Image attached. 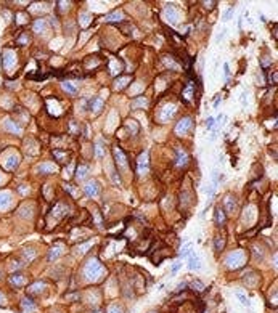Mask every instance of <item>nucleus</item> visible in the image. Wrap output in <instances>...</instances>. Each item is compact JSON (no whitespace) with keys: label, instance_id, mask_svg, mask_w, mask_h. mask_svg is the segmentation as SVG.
<instances>
[{"label":"nucleus","instance_id":"obj_6","mask_svg":"<svg viewBox=\"0 0 278 313\" xmlns=\"http://www.w3.org/2000/svg\"><path fill=\"white\" fill-rule=\"evenodd\" d=\"M114 157H116V164L122 170H127V161H126V156H124V153L119 150V148H114Z\"/></svg>","mask_w":278,"mask_h":313},{"label":"nucleus","instance_id":"obj_30","mask_svg":"<svg viewBox=\"0 0 278 313\" xmlns=\"http://www.w3.org/2000/svg\"><path fill=\"white\" fill-rule=\"evenodd\" d=\"M246 105H248V100H246V92H243V93H241V106H243V108H246Z\"/></svg>","mask_w":278,"mask_h":313},{"label":"nucleus","instance_id":"obj_1","mask_svg":"<svg viewBox=\"0 0 278 313\" xmlns=\"http://www.w3.org/2000/svg\"><path fill=\"white\" fill-rule=\"evenodd\" d=\"M245 263V254L243 252H233L228 255V259H227V265L230 267V268H238V267H241Z\"/></svg>","mask_w":278,"mask_h":313},{"label":"nucleus","instance_id":"obj_39","mask_svg":"<svg viewBox=\"0 0 278 313\" xmlns=\"http://www.w3.org/2000/svg\"><path fill=\"white\" fill-rule=\"evenodd\" d=\"M150 313H158V311H150Z\"/></svg>","mask_w":278,"mask_h":313},{"label":"nucleus","instance_id":"obj_14","mask_svg":"<svg viewBox=\"0 0 278 313\" xmlns=\"http://www.w3.org/2000/svg\"><path fill=\"white\" fill-rule=\"evenodd\" d=\"M87 175H89V167H87V166H84V164H82V166L77 167V174H76V178H77V180L85 178Z\"/></svg>","mask_w":278,"mask_h":313},{"label":"nucleus","instance_id":"obj_29","mask_svg":"<svg viewBox=\"0 0 278 313\" xmlns=\"http://www.w3.org/2000/svg\"><path fill=\"white\" fill-rule=\"evenodd\" d=\"M214 122H215V119H214V117H207V121H206V127H207V129H212Z\"/></svg>","mask_w":278,"mask_h":313},{"label":"nucleus","instance_id":"obj_36","mask_svg":"<svg viewBox=\"0 0 278 313\" xmlns=\"http://www.w3.org/2000/svg\"><path fill=\"white\" fill-rule=\"evenodd\" d=\"M180 267H182V263H175V265L172 267V273H175V271H177V270L180 268Z\"/></svg>","mask_w":278,"mask_h":313},{"label":"nucleus","instance_id":"obj_3","mask_svg":"<svg viewBox=\"0 0 278 313\" xmlns=\"http://www.w3.org/2000/svg\"><path fill=\"white\" fill-rule=\"evenodd\" d=\"M191 125H193V122H191V119H190V117L180 119L179 124L175 125V133H177V135H183V133H186V132H188V130L191 129Z\"/></svg>","mask_w":278,"mask_h":313},{"label":"nucleus","instance_id":"obj_32","mask_svg":"<svg viewBox=\"0 0 278 313\" xmlns=\"http://www.w3.org/2000/svg\"><path fill=\"white\" fill-rule=\"evenodd\" d=\"M224 72H225V77L230 76V67H228V63H225L224 64Z\"/></svg>","mask_w":278,"mask_h":313},{"label":"nucleus","instance_id":"obj_27","mask_svg":"<svg viewBox=\"0 0 278 313\" xmlns=\"http://www.w3.org/2000/svg\"><path fill=\"white\" fill-rule=\"evenodd\" d=\"M108 313H122V310H121V307H117V305H111Z\"/></svg>","mask_w":278,"mask_h":313},{"label":"nucleus","instance_id":"obj_22","mask_svg":"<svg viewBox=\"0 0 278 313\" xmlns=\"http://www.w3.org/2000/svg\"><path fill=\"white\" fill-rule=\"evenodd\" d=\"M167 16H171L169 19H171L172 22H174V21H177V13H175V11L172 10V5H169V8H167Z\"/></svg>","mask_w":278,"mask_h":313},{"label":"nucleus","instance_id":"obj_33","mask_svg":"<svg viewBox=\"0 0 278 313\" xmlns=\"http://www.w3.org/2000/svg\"><path fill=\"white\" fill-rule=\"evenodd\" d=\"M269 81H270V84H273V85L276 84V71H273V76H270Z\"/></svg>","mask_w":278,"mask_h":313},{"label":"nucleus","instance_id":"obj_21","mask_svg":"<svg viewBox=\"0 0 278 313\" xmlns=\"http://www.w3.org/2000/svg\"><path fill=\"white\" fill-rule=\"evenodd\" d=\"M23 308H26V310H32V308H34V302H32L31 299H27V297H26L24 300H23Z\"/></svg>","mask_w":278,"mask_h":313},{"label":"nucleus","instance_id":"obj_7","mask_svg":"<svg viewBox=\"0 0 278 313\" xmlns=\"http://www.w3.org/2000/svg\"><path fill=\"white\" fill-rule=\"evenodd\" d=\"M84 191H85L87 196L93 198L100 193V188H98V185H96V181H90V183H87L85 186H84Z\"/></svg>","mask_w":278,"mask_h":313},{"label":"nucleus","instance_id":"obj_34","mask_svg":"<svg viewBox=\"0 0 278 313\" xmlns=\"http://www.w3.org/2000/svg\"><path fill=\"white\" fill-rule=\"evenodd\" d=\"M26 40H29V37H27L26 34H24V36H23V37L19 39V40H18V43H21V45H23V42H26Z\"/></svg>","mask_w":278,"mask_h":313},{"label":"nucleus","instance_id":"obj_20","mask_svg":"<svg viewBox=\"0 0 278 313\" xmlns=\"http://www.w3.org/2000/svg\"><path fill=\"white\" fill-rule=\"evenodd\" d=\"M95 156H96V159H101L105 156V151H103V146H101V145L95 146Z\"/></svg>","mask_w":278,"mask_h":313},{"label":"nucleus","instance_id":"obj_16","mask_svg":"<svg viewBox=\"0 0 278 313\" xmlns=\"http://www.w3.org/2000/svg\"><path fill=\"white\" fill-rule=\"evenodd\" d=\"M5 127H7L8 130H11V132H16V133H21V129L18 127L16 124H13L11 121H5Z\"/></svg>","mask_w":278,"mask_h":313},{"label":"nucleus","instance_id":"obj_12","mask_svg":"<svg viewBox=\"0 0 278 313\" xmlns=\"http://www.w3.org/2000/svg\"><path fill=\"white\" fill-rule=\"evenodd\" d=\"M188 267H190V270H200V268H201L200 259H198V255H196V254H190V262H188Z\"/></svg>","mask_w":278,"mask_h":313},{"label":"nucleus","instance_id":"obj_26","mask_svg":"<svg viewBox=\"0 0 278 313\" xmlns=\"http://www.w3.org/2000/svg\"><path fill=\"white\" fill-rule=\"evenodd\" d=\"M231 15H233V7H230L228 10L225 11V13H224V18H222V19H224V21H228V19L231 18Z\"/></svg>","mask_w":278,"mask_h":313},{"label":"nucleus","instance_id":"obj_4","mask_svg":"<svg viewBox=\"0 0 278 313\" xmlns=\"http://www.w3.org/2000/svg\"><path fill=\"white\" fill-rule=\"evenodd\" d=\"M214 222L217 225H225V222H227V215H225V212H224V207H220V206H217L215 207V210H214Z\"/></svg>","mask_w":278,"mask_h":313},{"label":"nucleus","instance_id":"obj_9","mask_svg":"<svg viewBox=\"0 0 278 313\" xmlns=\"http://www.w3.org/2000/svg\"><path fill=\"white\" fill-rule=\"evenodd\" d=\"M89 106H90V111H93V112H98V111L101 109V108H103V100H101V98H98V96H93V98L90 100Z\"/></svg>","mask_w":278,"mask_h":313},{"label":"nucleus","instance_id":"obj_19","mask_svg":"<svg viewBox=\"0 0 278 313\" xmlns=\"http://www.w3.org/2000/svg\"><path fill=\"white\" fill-rule=\"evenodd\" d=\"M236 297L240 299V302H241L243 305H246V307H249V305H251V302H249V299L246 297L245 294H241V292H236Z\"/></svg>","mask_w":278,"mask_h":313},{"label":"nucleus","instance_id":"obj_17","mask_svg":"<svg viewBox=\"0 0 278 313\" xmlns=\"http://www.w3.org/2000/svg\"><path fill=\"white\" fill-rule=\"evenodd\" d=\"M190 286H191V289H195V291H198V292L204 291V287H206V286H204V284H203L200 280H195V281H193V283L190 284Z\"/></svg>","mask_w":278,"mask_h":313},{"label":"nucleus","instance_id":"obj_23","mask_svg":"<svg viewBox=\"0 0 278 313\" xmlns=\"http://www.w3.org/2000/svg\"><path fill=\"white\" fill-rule=\"evenodd\" d=\"M191 254V244H186L185 247H182V252H180V257H186V255Z\"/></svg>","mask_w":278,"mask_h":313},{"label":"nucleus","instance_id":"obj_11","mask_svg":"<svg viewBox=\"0 0 278 313\" xmlns=\"http://www.w3.org/2000/svg\"><path fill=\"white\" fill-rule=\"evenodd\" d=\"M3 166H5V169H8V170H13V169H15L16 166H18V156H15V154H13V156H8Z\"/></svg>","mask_w":278,"mask_h":313},{"label":"nucleus","instance_id":"obj_25","mask_svg":"<svg viewBox=\"0 0 278 313\" xmlns=\"http://www.w3.org/2000/svg\"><path fill=\"white\" fill-rule=\"evenodd\" d=\"M122 19V15H117V13H113L106 18V21H121Z\"/></svg>","mask_w":278,"mask_h":313},{"label":"nucleus","instance_id":"obj_13","mask_svg":"<svg viewBox=\"0 0 278 313\" xmlns=\"http://www.w3.org/2000/svg\"><path fill=\"white\" fill-rule=\"evenodd\" d=\"M225 247V236H215V239H214V249H215V252H220Z\"/></svg>","mask_w":278,"mask_h":313},{"label":"nucleus","instance_id":"obj_28","mask_svg":"<svg viewBox=\"0 0 278 313\" xmlns=\"http://www.w3.org/2000/svg\"><path fill=\"white\" fill-rule=\"evenodd\" d=\"M203 5H204V7H206L207 10H212L215 5H217V2H203Z\"/></svg>","mask_w":278,"mask_h":313},{"label":"nucleus","instance_id":"obj_37","mask_svg":"<svg viewBox=\"0 0 278 313\" xmlns=\"http://www.w3.org/2000/svg\"><path fill=\"white\" fill-rule=\"evenodd\" d=\"M219 103H220V96H217V98H215V101H214V108H217Z\"/></svg>","mask_w":278,"mask_h":313},{"label":"nucleus","instance_id":"obj_38","mask_svg":"<svg viewBox=\"0 0 278 313\" xmlns=\"http://www.w3.org/2000/svg\"><path fill=\"white\" fill-rule=\"evenodd\" d=\"M2 304H3V295L0 294V305H2Z\"/></svg>","mask_w":278,"mask_h":313},{"label":"nucleus","instance_id":"obj_35","mask_svg":"<svg viewBox=\"0 0 278 313\" xmlns=\"http://www.w3.org/2000/svg\"><path fill=\"white\" fill-rule=\"evenodd\" d=\"M225 34H227L225 31H222V32H220V34H219V36H217V42H220V40H222V39H224V36H225Z\"/></svg>","mask_w":278,"mask_h":313},{"label":"nucleus","instance_id":"obj_8","mask_svg":"<svg viewBox=\"0 0 278 313\" xmlns=\"http://www.w3.org/2000/svg\"><path fill=\"white\" fill-rule=\"evenodd\" d=\"M224 204H225V209H227V212H228V214H233L235 210H236V202H235V199L231 198L230 194L225 196ZM225 209H224V210H225Z\"/></svg>","mask_w":278,"mask_h":313},{"label":"nucleus","instance_id":"obj_10","mask_svg":"<svg viewBox=\"0 0 278 313\" xmlns=\"http://www.w3.org/2000/svg\"><path fill=\"white\" fill-rule=\"evenodd\" d=\"M11 204V194L8 191H2L0 193V209H5Z\"/></svg>","mask_w":278,"mask_h":313},{"label":"nucleus","instance_id":"obj_31","mask_svg":"<svg viewBox=\"0 0 278 313\" xmlns=\"http://www.w3.org/2000/svg\"><path fill=\"white\" fill-rule=\"evenodd\" d=\"M191 93H193V88H191V85H188V87L185 88V93H183V95L186 96V98H190V96H191Z\"/></svg>","mask_w":278,"mask_h":313},{"label":"nucleus","instance_id":"obj_18","mask_svg":"<svg viewBox=\"0 0 278 313\" xmlns=\"http://www.w3.org/2000/svg\"><path fill=\"white\" fill-rule=\"evenodd\" d=\"M63 88L66 90V92H68V93H71V95H76V92H77V90H76V87H74V85H71L69 82H66V81L63 82Z\"/></svg>","mask_w":278,"mask_h":313},{"label":"nucleus","instance_id":"obj_5","mask_svg":"<svg viewBox=\"0 0 278 313\" xmlns=\"http://www.w3.org/2000/svg\"><path fill=\"white\" fill-rule=\"evenodd\" d=\"M10 283L13 284L15 287H21L27 283V280H26L24 275H21V273H13V275L10 276Z\"/></svg>","mask_w":278,"mask_h":313},{"label":"nucleus","instance_id":"obj_15","mask_svg":"<svg viewBox=\"0 0 278 313\" xmlns=\"http://www.w3.org/2000/svg\"><path fill=\"white\" fill-rule=\"evenodd\" d=\"M37 170L42 174H52V172H55V166H52V164H40L37 167Z\"/></svg>","mask_w":278,"mask_h":313},{"label":"nucleus","instance_id":"obj_24","mask_svg":"<svg viewBox=\"0 0 278 313\" xmlns=\"http://www.w3.org/2000/svg\"><path fill=\"white\" fill-rule=\"evenodd\" d=\"M129 81H130V77H122V79H119V84H116V88L126 87V85L129 84Z\"/></svg>","mask_w":278,"mask_h":313},{"label":"nucleus","instance_id":"obj_2","mask_svg":"<svg viewBox=\"0 0 278 313\" xmlns=\"http://www.w3.org/2000/svg\"><path fill=\"white\" fill-rule=\"evenodd\" d=\"M100 273H101V265H100L96 260H90L89 263L85 265V275H87V278H92V280H95V278L98 276Z\"/></svg>","mask_w":278,"mask_h":313}]
</instances>
